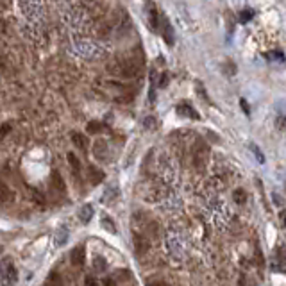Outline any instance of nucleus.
<instances>
[{"mask_svg": "<svg viewBox=\"0 0 286 286\" xmlns=\"http://www.w3.org/2000/svg\"><path fill=\"white\" fill-rule=\"evenodd\" d=\"M18 281V270L9 260H0V286H15Z\"/></svg>", "mask_w": 286, "mask_h": 286, "instance_id": "nucleus-1", "label": "nucleus"}, {"mask_svg": "<svg viewBox=\"0 0 286 286\" xmlns=\"http://www.w3.org/2000/svg\"><path fill=\"white\" fill-rule=\"evenodd\" d=\"M159 20H161V23L157 25V32H161V36L165 38L167 45H174V32H172L170 22H168L167 16H163L161 13H159Z\"/></svg>", "mask_w": 286, "mask_h": 286, "instance_id": "nucleus-2", "label": "nucleus"}, {"mask_svg": "<svg viewBox=\"0 0 286 286\" xmlns=\"http://www.w3.org/2000/svg\"><path fill=\"white\" fill-rule=\"evenodd\" d=\"M70 261H72V265L77 266V268H81V266L84 265V261H86V250H84V245H79V247L72 249V252H70Z\"/></svg>", "mask_w": 286, "mask_h": 286, "instance_id": "nucleus-3", "label": "nucleus"}, {"mask_svg": "<svg viewBox=\"0 0 286 286\" xmlns=\"http://www.w3.org/2000/svg\"><path fill=\"white\" fill-rule=\"evenodd\" d=\"M70 138H72L73 145L77 147L79 151L84 152V154L88 152V138H86V136L81 134V132H72V134H70Z\"/></svg>", "mask_w": 286, "mask_h": 286, "instance_id": "nucleus-4", "label": "nucleus"}, {"mask_svg": "<svg viewBox=\"0 0 286 286\" xmlns=\"http://www.w3.org/2000/svg\"><path fill=\"white\" fill-rule=\"evenodd\" d=\"M68 163H70V167H72V174L73 177L81 181V161L77 159V156L73 154V152H68Z\"/></svg>", "mask_w": 286, "mask_h": 286, "instance_id": "nucleus-5", "label": "nucleus"}, {"mask_svg": "<svg viewBox=\"0 0 286 286\" xmlns=\"http://www.w3.org/2000/svg\"><path fill=\"white\" fill-rule=\"evenodd\" d=\"M102 179H104V172L99 170V168L93 167V165H89L88 167V181L91 182V184H99Z\"/></svg>", "mask_w": 286, "mask_h": 286, "instance_id": "nucleus-6", "label": "nucleus"}, {"mask_svg": "<svg viewBox=\"0 0 286 286\" xmlns=\"http://www.w3.org/2000/svg\"><path fill=\"white\" fill-rule=\"evenodd\" d=\"M15 197V193L11 190L4 181H0V204H5V202H11Z\"/></svg>", "mask_w": 286, "mask_h": 286, "instance_id": "nucleus-7", "label": "nucleus"}, {"mask_svg": "<svg viewBox=\"0 0 286 286\" xmlns=\"http://www.w3.org/2000/svg\"><path fill=\"white\" fill-rule=\"evenodd\" d=\"M93 219V206L91 204H84L81 211H79V220L83 224H89V220Z\"/></svg>", "mask_w": 286, "mask_h": 286, "instance_id": "nucleus-8", "label": "nucleus"}, {"mask_svg": "<svg viewBox=\"0 0 286 286\" xmlns=\"http://www.w3.org/2000/svg\"><path fill=\"white\" fill-rule=\"evenodd\" d=\"M151 11H149V22H151V29L157 32V25H159V11L154 7V4H149Z\"/></svg>", "mask_w": 286, "mask_h": 286, "instance_id": "nucleus-9", "label": "nucleus"}, {"mask_svg": "<svg viewBox=\"0 0 286 286\" xmlns=\"http://www.w3.org/2000/svg\"><path fill=\"white\" fill-rule=\"evenodd\" d=\"M134 247L136 254H145L147 250H149V243H147V240L141 234H134Z\"/></svg>", "mask_w": 286, "mask_h": 286, "instance_id": "nucleus-10", "label": "nucleus"}, {"mask_svg": "<svg viewBox=\"0 0 286 286\" xmlns=\"http://www.w3.org/2000/svg\"><path fill=\"white\" fill-rule=\"evenodd\" d=\"M177 113L184 114V116H190V118H193V120L200 118V116L197 114V111L193 110L192 106H188V104H179V106H177Z\"/></svg>", "mask_w": 286, "mask_h": 286, "instance_id": "nucleus-11", "label": "nucleus"}, {"mask_svg": "<svg viewBox=\"0 0 286 286\" xmlns=\"http://www.w3.org/2000/svg\"><path fill=\"white\" fill-rule=\"evenodd\" d=\"M93 268L97 272H104L106 268H108V261H106V258H102V256H95L93 258Z\"/></svg>", "mask_w": 286, "mask_h": 286, "instance_id": "nucleus-12", "label": "nucleus"}, {"mask_svg": "<svg viewBox=\"0 0 286 286\" xmlns=\"http://www.w3.org/2000/svg\"><path fill=\"white\" fill-rule=\"evenodd\" d=\"M100 225H102L108 233H111V234L116 233V225H114V222L110 219V217H102V219H100Z\"/></svg>", "mask_w": 286, "mask_h": 286, "instance_id": "nucleus-13", "label": "nucleus"}, {"mask_svg": "<svg viewBox=\"0 0 286 286\" xmlns=\"http://www.w3.org/2000/svg\"><path fill=\"white\" fill-rule=\"evenodd\" d=\"M104 129H106V125L100 124V122H89L88 124V132L89 134H99V132H102Z\"/></svg>", "mask_w": 286, "mask_h": 286, "instance_id": "nucleus-14", "label": "nucleus"}, {"mask_svg": "<svg viewBox=\"0 0 286 286\" xmlns=\"http://www.w3.org/2000/svg\"><path fill=\"white\" fill-rule=\"evenodd\" d=\"M45 286H63L61 277L57 276L56 272H52V274L48 276V279H47V283H45Z\"/></svg>", "mask_w": 286, "mask_h": 286, "instance_id": "nucleus-15", "label": "nucleus"}, {"mask_svg": "<svg viewBox=\"0 0 286 286\" xmlns=\"http://www.w3.org/2000/svg\"><path fill=\"white\" fill-rule=\"evenodd\" d=\"M52 182H54V188H57V190L65 192V182H63L61 176H59V174H57L56 170L52 172Z\"/></svg>", "mask_w": 286, "mask_h": 286, "instance_id": "nucleus-16", "label": "nucleus"}, {"mask_svg": "<svg viewBox=\"0 0 286 286\" xmlns=\"http://www.w3.org/2000/svg\"><path fill=\"white\" fill-rule=\"evenodd\" d=\"M61 233H57V236H56V243L57 245H65L66 243V238H68V231L65 227H61L59 229Z\"/></svg>", "mask_w": 286, "mask_h": 286, "instance_id": "nucleus-17", "label": "nucleus"}, {"mask_svg": "<svg viewBox=\"0 0 286 286\" xmlns=\"http://www.w3.org/2000/svg\"><path fill=\"white\" fill-rule=\"evenodd\" d=\"M252 16H254V11H252V9H243L242 13H240V22H242V23H245V22H249Z\"/></svg>", "mask_w": 286, "mask_h": 286, "instance_id": "nucleus-18", "label": "nucleus"}, {"mask_svg": "<svg viewBox=\"0 0 286 286\" xmlns=\"http://www.w3.org/2000/svg\"><path fill=\"white\" fill-rule=\"evenodd\" d=\"M250 151L254 152V156H256V159H258V161H260V163H265V156H263V152H261L260 149H258V147L254 145V143H250Z\"/></svg>", "mask_w": 286, "mask_h": 286, "instance_id": "nucleus-19", "label": "nucleus"}, {"mask_svg": "<svg viewBox=\"0 0 286 286\" xmlns=\"http://www.w3.org/2000/svg\"><path fill=\"white\" fill-rule=\"evenodd\" d=\"M11 132V124H2L0 125V141L4 140L5 136Z\"/></svg>", "mask_w": 286, "mask_h": 286, "instance_id": "nucleus-20", "label": "nucleus"}, {"mask_svg": "<svg viewBox=\"0 0 286 286\" xmlns=\"http://www.w3.org/2000/svg\"><path fill=\"white\" fill-rule=\"evenodd\" d=\"M234 198H236V202H238V204L243 202V198H245V192H243V190H236V192H234Z\"/></svg>", "mask_w": 286, "mask_h": 286, "instance_id": "nucleus-21", "label": "nucleus"}, {"mask_svg": "<svg viewBox=\"0 0 286 286\" xmlns=\"http://www.w3.org/2000/svg\"><path fill=\"white\" fill-rule=\"evenodd\" d=\"M84 286H99V285H97V279H95L93 276H86V279H84Z\"/></svg>", "mask_w": 286, "mask_h": 286, "instance_id": "nucleus-22", "label": "nucleus"}, {"mask_svg": "<svg viewBox=\"0 0 286 286\" xmlns=\"http://www.w3.org/2000/svg\"><path fill=\"white\" fill-rule=\"evenodd\" d=\"M240 106H242V110L245 111V114H250V108H249V104L245 102V99L240 100Z\"/></svg>", "mask_w": 286, "mask_h": 286, "instance_id": "nucleus-23", "label": "nucleus"}, {"mask_svg": "<svg viewBox=\"0 0 286 286\" xmlns=\"http://www.w3.org/2000/svg\"><path fill=\"white\" fill-rule=\"evenodd\" d=\"M167 83H168V75H167V73H163L161 81H159V86H161V88H165V86H167Z\"/></svg>", "mask_w": 286, "mask_h": 286, "instance_id": "nucleus-24", "label": "nucleus"}, {"mask_svg": "<svg viewBox=\"0 0 286 286\" xmlns=\"http://www.w3.org/2000/svg\"><path fill=\"white\" fill-rule=\"evenodd\" d=\"M104 286H116V283H114L113 279H106V281H104Z\"/></svg>", "mask_w": 286, "mask_h": 286, "instance_id": "nucleus-25", "label": "nucleus"}, {"mask_svg": "<svg viewBox=\"0 0 286 286\" xmlns=\"http://www.w3.org/2000/svg\"><path fill=\"white\" fill-rule=\"evenodd\" d=\"M147 286H167V285H163V283H149Z\"/></svg>", "mask_w": 286, "mask_h": 286, "instance_id": "nucleus-26", "label": "nucleus"}, {"mask_svg": "<svg viewBox=\"0 0 286 286\" xmlns=\"http://www.w3.org/2000/svg\"><path fill=\"white\" fill-rule=\"evenodd\" d=\"M0 252H2V245H0Z\"/></svg>", "mask_w": 286, "mask_h": 286, "instance_id": "nucleus-27", "label": "nucleus"}]
</instances>
